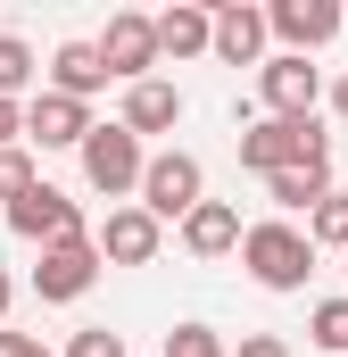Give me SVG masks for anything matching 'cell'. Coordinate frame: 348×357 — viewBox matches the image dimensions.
<instances>
[{
    "instance_id": "6da1fadb",
    "label": "cell",
    "mask_w": 348,
    "mask_h": 357,
    "mask_svg": "<svg viewBox=\"0 0 348 357\" xmlns=\"http://www.w3.org/2000/svg\"><path fill=\"white\" fill-rule=\"evenodd\" d=\"M241 167H249V175L332 167V142H324V125H315V116H307V125H290V116H258V125L241 133Z\"/></svg>"
},
{
    "instance_id": "7a4b0ae2",
    "label": "cell",
    "mask_w": 348,
    "mask_h": 357,
    "mask_svg": "<svg viewBox=\"0 0 348 357\" xmlns=\"http://www.w3.org/2000/svg\"><path fill=\"white\" fill-rule=\"evenodd\" d=\"M241 266H249V282H265V291H307V274H315V241L299 233V225H249V241H241Z\"/></svg>"
},
{
    "instance_id": "3957f363",
    "label": "cell",
    "mask_w": 348,
    "mask_h": 357,
    "mask_svg": "<svg viewBox=\"0 0 348 357\" xmlns=\"http://www.w3.org/2000/svg\"><path fill=\"white\" fill-rule=\"evenodd\" d=\"M84 158V183L100 191V199H125V191H141V175H150V158H141V133L116 116V125H91V142L75 150Z\"/></svg>"
},
{
    "instance_id": "277c9868",
    "label": "cell",
    "mask_w": 348,
    "mask_h": 357,
    "mask_svg": "<svg viewBox=\"0 0 348 357\" xmlns=\"http://www.w3.org/2000/svg\"><path fill=\"white\" fill-rule=\"evenodd\" d=\"M8 233H17V241H42V250H58V241H91L84 208H75L58 183H33V191L8 208Z\"/></svg>"
},
{
    "instance_id": "5b68a950",
    "label": "cell",
    "mask_w": 348,
    "mask_h": 357,
    "mask_svg": "<svg viewBox=\"0 0 348 357\" xmlns=\"http://www.w3.org/2000/svg\"><path fill=\"white\" fill-rule=\"evenodd\" d=\"M199 199H207V167H199L191 150H158L150 175H141V208L166 225V216H191Z\"/></svg>"
},
{
    "instance_id": "8992f818",
    "label": "cell",
    "mask_w": 348,
    "mask_h": 357,
    "mask_svg": "<svg viewBox=\"0 0 348 357\" xmlns=\"http://www.w3.org/2000/svg\"><path fill=\"white\" fill-rule=\"evenodd\" d=\"M100 59H108V75L133 91V84H150V67L166 59L158 50V17H141V8H125V17H108V33H100Z\"/></svg>"
},
{
    "instance_id": "52a82bcc",
    "label": "cell",
    "mask_w": 348,
    "mask_h": 357,
    "mask_svg": "<svg viewBox=\"0 0 348 357\" xmlns=\"http://www.w3.org/2000/svg\"><path fill=\"white\" fill-rule=\"evenodd\" d=\"M258 100L274 108V116L307 125V116H315V100H324V75H315V67H307L299 50H274V59L258 67Z\"/></svg>"
},
{
    "instance_id": "ba28073f",
    "label": "cell",
    "mask_w": 348,
    "mask_h": 357,
    "mask_svg": "<svg viewBox=\"0 0 348 357\" xmlns=\"http://www.w3.org/2000/svg\"><path fill=\"white\" fill-rule=\"evenodd\" d=\"M91 241H100V258H108V266H150V258H158V241H166V225H158L141 199H125V208H108V216H100V233H91Z\"/></svg>"
},
{
    "instance_id": "9c48e42d",
    "label": "cell",
    "mask_w": 348,
    "mask_h": 357,
    "mask_svg": "<svg viewBox=\"0 0 348 357\" xmlns=\"http://www.w3.org/2000/svg\"><path fill=\"white\" fill-rule=\"evenodd\" d=\"M100 241H58V250H42V266H33V291L50 299V307H67V299H84L91 282H100Z\"/></svg>"
},
{
    "instance_id": "30bf717a",
    "label": "cell",
    "mask_w": 348,
    "mask_h": 357,
    "mask_svg": "<svg viewBox=\"0 0 348 357\" xmlns=\"http://www.w3.org/2000/svg\"><path fill=\"white\" fill-rule=\"evenodd\" d=\"M25 142H33V150H84L91 142V108L67 100V91H42V100L25 108Z\"/></svg>"
},
{
    "instance_id": "8fae6325",
    "label": "cell",
    "mask_w": 348,
    "mask_h": 357,
    "mask_svg": "<svg viewBox=\"0 0 348 357\" xmlns=\"http://www.w3.org/2000/svg\"><path fill=\"white\" fill-rule=\"evenodd\" d=\"M265 25L282 33V50H299V59H307V50H324V42L340 33V0H274V8H265Z\"/></svg>"
},
{
    "instance_id": "7c38bea8",
    "label": "cell",
    "mask_w": 348,
    "mask_h": 357,
    "mask_svg": "<svg viewBox=\"0 0 348 357\" xmlns=\"http://www.w3.org/2000/svg\"><path fill=\"white\" fill-rule=\"evenodd\" d=\"M241 241H249V225H241L232 199H199V208L182 216V250H191V258H232Z\"/></svg>"
},
{
    "instance_id": "4fadbf2b",
    "label": "cell",
    "mask_w": 348,
    "mask_h": 357,
    "mask_svg": "<svg viewBox=\"0 0 348 357\" xmlns=\"http://www.w3.org/2000/svg\"><path fill=\"white\" fill-rule=\"evenodd\" d=\"M100 84H116V75H108V59H100V42H58V50H50V91L91 100Z\"/></svg>"
},
{
    "instance_id": "5bb4252c",
    "label": "cell",
    "mask_w": 348,
    "mask_h": 357,
    "mask_svg": "<svg viewBox=\"0 0 348 357\" xmlns=\"http://www.w3.org/2000/svg\"><path fill=\"white\" fill-rule=\"evenodd\" d=\"M265 8H241V0H224L216 8V59H232V67H258V50H265Z\"/></svg>"
},
{
    "instance_id": "9a60e30c",
    "label": "cell",
    "mask_w": 348,
    "mask_h": 357,
    "mask_svg": "<svg viewBox=\"0 0 348 357\" xmlns=\"http://www.w3.org/2000/svg\"><path fill=\"white\" fill-rule=\"evenodd\" d=\"M125 125H133V133H174V125H182V91L158 84V75L133 84V91H125Z\"/></svg>"
},
{
    "instance_id": "2e32d148",
    "label": "cell",
    "mask_w": 348,
    "mask_h": 357,
    "mask_svg": "<svg viewBox=\"0 0 348 357\" xmlns=\"http://www.w3.org/2000/svg\"><path fill=\"white\" fill-rule=\"evenodd\" d=\"M158 50H166V59L216 50V8H166V17H158Z\"/></svg>"
},
{
    "instance_id": "e0dca14e",
    "label": "cell",
    "mask_w": 348,
    "mask_h": 357,
    "mask_svg": "<svg viewBox=\"0 0 348 357\" xmlns=\"http://www.w3.org/2000/svg\"><path fill=\"white\" fill-rule=\"evenodd\" d=\"M265 191H274L282 208H307V216H315V208L332 199V167H282V175H265Z\"/></svg>"
},
{
    "instance_id": "ac0fdd59",
    "label": "cell",
    "mask_w": 348,
    "mask_h": 357,
    "mask_svg": "<svg viewBox=\"0 0 348 357\" xmlns=\"http://www.w3.org/2000/svg\"><path fill=\"white\" fill-rule=\"evenodd\" d=\"M307 241H315V250H340V258H348V191H332V199L307 216Z\"/></svg>"
},
{
    "instance_id": "d6986e66",
    "label": "cell",
    "mask_w": 348,
    "mask_h": 357,
    "mask_svg": "<svg viewBox=\"0 0 348 357\" xmlns=\"http://www.w3.org/2000/svg\"><path fill=\"white\" fill-rule=\"evenodd\" d=\"M33 67H42V59H33V42H17V33H0V100H17V91L33 84Z\"/></svg>"
},
{
    "instance_id": "ffe728a7",
    "label": "cell",
    "mask_w": 348,
    "mask_h": 357,
    "mask_svg": "<svg viewBox=\"0 0 348 357\" xmlns=\"http://www.w3.org/2000/svg\"><path fill=\"white\" fill-rule=\"evenodd\" d=\"M307 341H315V349H348V299H315Z\"/></svg>"
},
{
    "instance_id": "44dd1931",
    "label": "cell",
    "mask_w": 348,
    "mask_h": 357,
    "mask_svg": "<svg viewBox=\"0 0 348 357\" xmlns=\"http://www.w3.org/2000/svg\"><path fill=\"white\" fill-rule=\"evenodd\" d=\"M33 183H42V175H33V150H25V142H17V150H0V199H8V208H17Z\"/></svg>"
},
{
    "instance_id": "7402d4cb",
    "label": "cell",
    "mask_w": 348,
    "mask_h": 357,
    "mask_svg": "<svg viewBox=\"0 0 348 357\" xmlns=\"http://www.w3.org/2000/svg\"><path fill=\"white\" fill-rule=\"evenodd\" d=\"M166 357H232V349H224L207 324H174V333H166Z\"/></svg>"
},
{
    "instance_id": "603a6c76",
    "label": "cell",
    "mask_w": 348,
    "mask_h": 357,
    "mask_svg": "<svg viewBox=\"0 0 348 357\" xmlns=\"http://www.w3.org/2000/svg\"><path fill=\"white\" fill-rule=\"evenodd\" d=\"M67 357H125V341H116L108 324H91V333H75V341H67Z\"/></svg>"
},
{
    "instance_id": "cb8c5ba5",
    "label": "cell",
    "mask_w": 348,
    "mask_h": 357,
    "mask_svg": "<svg viewBox=\"0 0 348 357\" xmlns=\"http://www.w3.org/2000/svg\"><path fill=\"white\" fill-rule=\"evenodd\" d=\"M232 357H290V341H274V333H241V349Z\"/></svg>"
},
{
    "instance_id": "d4e9b609",
    "label": "cell",
    "mask_w": 348,
    "mask_h": 357,
    "mask_svg": "<svg viewBox=\"0 0 348 357\" xmlns=\"http://www.w3.org/2000/svg\"><path fill=\"white\" fill-rule=\"evenodd\" d=\"M17 133H25V108H17V100H0V150H17Z\"/></svg>"
},
{
    "instance_id": "484cf974",
    "label": "cell",
    "mask_w": 348,
    "mask_h": 357,
    "mask_svg": "<svg viewBox=\"0 0 348 357\" xmlns=\"http://www.w3.org/2000/svg\"><path fill=\"white\" fill-rule=\"evenodd\" d=\"M0 357H50V349H42L33 333H0Z\"/></svg>"
},
{
    "instance_id": "4316f807",
    "label": "cell",
    "mask_w": 348,
    "mask_h": 357,
    "mask_svg": "<svg viewBox=\"0 0 348 357\" xmlns=\"http://www.w3.org/2000/svg\"><path fill=\"white\" fill-rule=\"evenodd\" d=\"M332 108H340V116H348V75H340V84H332Z\"/></svg>"
},
{
    "instance_id": "83f0119b",
    "label": "cell",
    "mask_w": 348,
    "mask_h": 357,
    "mask_svg": "<svg viewBox=\"0 0 348 357\" xmlns=\"http://www.w3.org/2000/svg\"><path fill=\"white\" fill-rule=\"evenodd\" d=\"M0 316H8V274H0Z\"/></svg>"
}]
</instances>
